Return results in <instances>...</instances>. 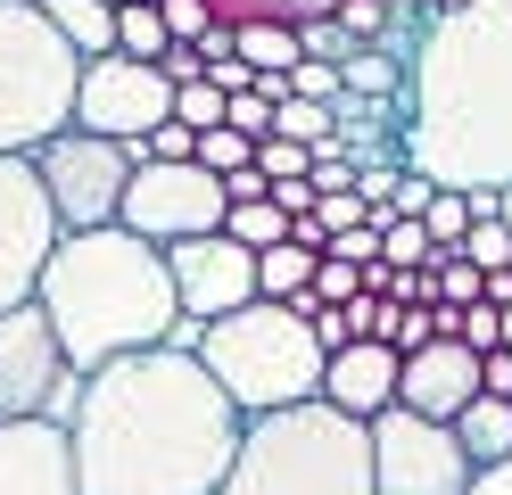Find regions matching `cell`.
Segmentation results:
<instances>
[{"label": "cell", "instance_id": "cell-1", "mask_svg": "<svg viewBox=\"0 0 512 495\" xmlns=\"http://www.w3.org/2000/svg\"><path fill=\"white\" fill-rule=\"evenodd\" d=\"M75 495H215L240 454V413L199 355L149 347L91 372L67 421Z\"/></svg>", "mask_w": 512, "mask_h": 495}, {"label": "cell", "instance_id": "cell-2", "mask_svg": "<svg viewBox=\"0 0 512 495\" xmlns=\"http://www.w3.org/2000/svg\"><path fill=\"white\" fill-rule=\"evenodd\" d=\"M405 174L438 190H512V0H471L413 25Z\"/></svg>", "mask_w": 512, "mask_h": 495}, {"label": "cell", "instance_id": "cell-3", "mask_svg": "<svg viewBox=\"0 0 512 495\" xmlns=\"http://www.w3.org/2000/svg\"><path fill=\"white\" fill-rule=\"evenodd\" d=\"M34 314L58 339L67 372H108L124 355H149L174 339V281H166V248L133 240V231H58V248L34 281Z\"/></svg>", "mask_w": 512, "mask_h": 495}, {"label": "cell", "instance_id": "cell-4", "mask_svg": "<svg viewBox=\"0 0 512 495\" xmlns=\"http://www.w3.org/2000/svg\"><path fill=\"white\" fill-rule=\"evenodd\" d=\"M215 495H372V438L323 396L290 413H256L240 421V454Z\"/></svg>", "mask_w": 512, "mask_h": 495}, {"label": "cell", "instance_id": "cell-5", "mask_svg": "<svg viewBox=\"0 0 512 495\" xmlns=\"http://www.w3.org/2000/svg\"><path fill=\"white\" fill-rule=\"evenodd\" d=\"M199 372L223 388V405L240 421L256 413H290V405H314V388H323V347H314L306 314L290 306H240L223 322H199Z\"/></svg>", "mask_w": 512, "mask_h": 495}, {"label": "cell", "instance_id": "cell-6", "mask_svg": "<svg viewBox=\"0 0 512 495\" xmlns=\"http://www.w3.org/2000/svg\"><path fill=\"white\" fill-rule=\"evenodd\" d=\"M75 75L83 58L34 0H0V157H34L75 124Z\"/></svg>", "mask_w": 512, "mask_h": 495}, {"label": "cell", "instance_id": "cell-7", "mask_svg": "<svg viewBox=\"0 0 512 495\" xmlns=\"http://www.w3.org/2000/svg\"><path fill=\"white\" fill-rule=\"evenodd\" d=\"M25 165H34V182H42V198H50L58 231H108L141 157L124 149V141H100V132H75V124H67L58 141H42Z\"/></svg>", "mask_w": 512, "mask_h": 495}, {"label": "cell", "instance_id": "cell-8", "mask_svg": "<svg viewBox=\"0 0 512 495\" xmlns=\"http://www.w3.org/2000/svg\"><path fill=\"white\" fill-rule=\"evenodd\" d=\"M75 396H83V372H67L58 339L42 330L34 306H9L0 314V429L9 421H50L67 429L75 421Z\"/></svg>", "mask_w": 512, "mask_h": 495}, {"label": "cell", "instance_id": "cell-9", "mask_svg": "<svg viewBox=\"0 0 512 495\" xmlns=\"http://www.w3.org/2000/svg\"><path fill=\"white\" fill-rule=\"evenodd\" d=\"M116 231H133V240H149V248L207 240V231H223V182L207 174V165H133Z\"/></svg>", "mask_w": 512, "mask_h": 495}, {"label": "cell", "instance_id": "cell-10", "mask_svg": "<svg viewBox=\"0 0 512 495\" xmlns=\"http://www.w3.org/2000/svg\"><path fill=\"white\" fill-rule=\"evenodd\" d=\"M364 438H372V495H471V462L455 429L389 405L380 421H364Z\"/></svg>", "mask_w": 512, "mask_h": 495}, {"label": "cell", "instance_id": "cell-11", "mask_svg": "<svg viewBox=\"0 0 512 495\" xmlns=\"http://www.w3.org/2000/svg\"><path fill=\"white\" fill-rule=\"evenodd\" d=\"M174 116V83L157 66H133V58H91L75 75V132H100V141H124L141 157V141Z\"/></svg>", "mask_w": 512, "mask_h": 495}, {"label": "cell", "instance_id": "cell-12", "mask_svg": "<svg viewBox=\"0 0 512 495\" xmlns=\"http://www.w3.org/2000/svg\"><path fill=\"white\" fill-rule=\"evenodd\" d=\"M58 248V215L34 182L25 157H0V314L9 306H34V281Z\"/></svg>", "mask_w": 512, "mask_h": 495}, {"label": "cell", "instance_id": "cell-13", "mask_svg": "<svg viewBox=\"0 0 512 495\" xmlns=\"http://www.w3.org/2000/svg\"><path fill=\"white\" fill-rule=\"evenodd\" d=\"M166 281H174L182 322H223V314L256 306V256L232 248L223 231H207V240H174L166 248Z\"/></svg>", "mask_w": 512, "mask_h": 495}, {"label": "cell", "instance_id": "cell-14", "mask_svg": "<svg viewBox=\"0 0 512 495\" xmlns=\"http://www.w3.org/2000/svg\"><path fill=\"white\" fill-rule=\"evenodd\" d=\"M323 396L331 413H347V421H380L397 405V355L380 347V339H356V347H339V355H323Z\"/></svg>", "mask_w": 512, "mask_h": 495}, {"label": "cell", "instance_id": "cell-15", "mask_svg": "<svg viewBox=\"0 0 512 495\" xmlns=\"http://www.w3.org/2000/svg\"><path fill=\"white\" fill-rule=\"evenodd\" d=\"M0 495H75L67 429H50V421H9L0 429Z\"/></svg>", "mask_w": 512, "mask_h": 495}, {"label": "cell", "instance_id": "cell-16", "mask_svg": "<svg viewBox=\"0 0 512 495\" xmlns=\"http://www.w3.org/2000/svg\"><path fill=\"white\" fill-rule=\"evenodd\" d=\"M455 446L471 471H496V462H512V405H496V396H471V405L455 413Z\"/></svg>", "mask_w": 512, "mask_h": 495}, {"label": "cell", "instance_id": "cell-17", "mask_svg": "<svg viewBox=\"0 0 512 495\" xmlns=\"http://www.w3.org/2000/svg\"><path fill=\"white\" fill-rule=\"evenodd\" d=\"M34 9L50 17V33H58L83 66L116 50V9H100V0H34Z\"/></svg>", "mask_w": 512, "mask_h": 495}, {"label": "cell", "instance_id": "cell-18", "mask_svg": "<svg viewBox=\"0 0 512 495\" xmlns=\"http://www.w3.org/2000/svg\"><path fill=\"white\" fill-rule=\"evenodd\" d=\"M232 58L248 66V83H265V75H290V66H298V25L248 17V25H232Z\"/></svg>", "mask_w": 512, "mask_h": 495}, {"label": "cell", "instance_id": "cell-19", "mask_svg": "<svg viewBox=\"0 0 512 495\" xmlns=\"http://www.w3.org/2000/svg\"><path fill=\"white\" fill-rule=\"evenodd\" d=\"M314 248H298V240H281V248H265L256 256V297L265 306H290V297H306V281H314Z\"/></svg>", "mask_w": 512, "mask_h": 495}, {"label": "cell", "instance_id": "cell-20", "mask_svg": "<svg viewBox=\"0 0 512 495\" xmlns=\"http://www.w3.org/2000/svg\"><path fill=\"white\" fill-rule=\"evenodd\" d=\"M116 58H133V66L166 58V17H157V0H124L116 9Z\"/></svg>", "mask_w": 512, "mask_h": 495}, {"label": "cell", "instance_id": "cell-21", "mask_svg": "<svg viewBox=\"0 0 512 495\" xmlns=\"http://www.w3.org/2000/svg\"><path fill=\"white\" fill-rule=\"evenodd\" d=\"M215 25H248V17H273V25H306V17H331L339 0H199Z\"/></svg>", "mask_w": 512, "mask_h": 495}, {"label": "cell", "instance_id": "cell-22", "mask_svg": "<svg viewBox=\"0 0 512 495\" xmlns=\"http://www.w3.org/2000/svg\"><path fill=\"white\" fill-rule=\"evenodd\" d=\"M174 124L190 132V141H199V132H215L223 124V91L199 75V83H174Z\"/></svg>", "mask_w": 512, "mask_h": 495}, {"label": "cell", "instance_id": "cell-23", "mask_svg": "<svg viewBox=\"0 0 512 495\" xmlns=\"http://www.w3.org/2000/svg\"><path fill=\"white\" fill-rule=\"evenodd\" d=\"M265 141H298V149L331 141V108H306V99H281V108H273V132H265Z\"/></svg>", "mask_w": 512, "mask_h": 495}, {"label": "cell", "instance_id": "cell-24", "mask_svg": "<svg viewBox=\"0 0 512 495\" xmlns=\"http://www.w3.org/2000/svg\"><path fill=\"white\" fill-rule=\"evenodd\" d=\"M190 165H207L215 182H232V174H248V165H256V149L240 141V132H223V124H215V132H199V157H190Z\"/></svg>", "mask_w": 512, "mask_h": 495}, {"label": "cell", "instance_id": "cell-25", "mask_svg": "<svg viewBox=\"0 0 512 495\" xmlns=\"http://www.w3.org/2000/svg\"><path fill=\"white\" fill-rule=\"evenodd\" d=\"M223 132H240V141L256 149V141L273 132V99L256 91V83H248V91H232V99H223Z\"/></svg>", "mask_w": 512, "mask_h": 495}, {"label": "cell", "instance_id": "cell-26", "mask_svg": "<svg viewBox=\"0 0 512 495\" xmlns=\"http://www.w3.org/2000/svg\"><path fill=\"white\" fill-rule=\"evenodd\" d=\"M256 182H306V149L298 141H256Z\"/></svg>", "mask_w": 512, "mask_h": 495}, {"label": "cell", "instance_id": "cell-27", "mask_svg": "<svg viewBox=\"0 0 512 495\" xmlns=\"http://www.w3.org/2000/svg\"><path fill=\"white\" fill-rule=\"evenodd\" d=\"M157 17H166V42H182V50H199V33L215 25L199 0H157Z\"/></svg>", "mask_w": 512, "mask_h": 495}, {"label": "cell", "instance_id": "cell-28", "mask_svg": "<svg viewBox=\"0 0 512 495\" xmlns=\"http://www.w3.org/2000/svg\"><path fill=\"white\" fill-rule=\"evenodd\" d=\"M323 256H331V264H356V273H364V264H380V231H372V223H356V231H339Z\"/></svg>", "mask_w": 512, "mask_h": 495}, {"label": "cell", "instance_id": "cell-29", "mask_svg": "<svg viewBox=\"0 0 512 495\" xmlns=\"http://www.w3.org/2000/svg\"><path fill=\"white\" fill-rule=\"evenodd\" d=\"M479 396L512 405V347H504V355H479Z\"/></svg>", "mask_w": 512, "mask_h": 495}, {"label": "cell", "instance_id": "cell-30", "mask_svg": "<svg viewBox=\"0 0 512 495\" xmlns=\"http://www.w3.org/2000/svg\"><path fill=\"white\" fill-rule=\"evenodd\" d=\"M430 190H438V182L405 174V182H397V223H413V215H422V207H430Z\"/></svg>", "mask_w": 512, "mask_h": 495}, {"label": "cell", "instance_id": "cell-31", "mask_svg": "<svg viewBox=\"0 0 512 495\" xmlns=\"http://www.w3.org/2000/svg\"><path fill=\"white\" fill-rule=\"evenodd\" d=\"M471 495H512V462H496V471H471Z\"/></svg>", "mask_w": 512, "mask_h": 495}, {"label": "cell", "instance_id": "cell-32", "mask_svg": "<svg viewBox=\"0 0 512 495\" xmlns=\"http://www.w3.org/2000/svg\"><path fill=\"white\" fill-rule=\"evenodd\" d=\"M496 223H504V231H512V190H496Z\"/></svg>", "mask_w": 512, "mask_h": 495}, {"label": "cell", "instance_id": "cell-33", "mask_svg": "<svg viewBox=\"0 0 512 495\" xmlns=\"http://www.w3.org/2000/svg\"><path fill=\"white\" fill-rule=\"evenodd\" d=\"M100 9H124V0H100Z\"/></svg>", "mask_w": 512, "mask_h": 495}]
</instances>
